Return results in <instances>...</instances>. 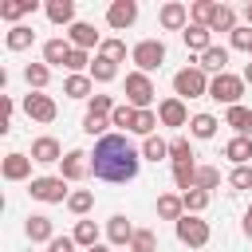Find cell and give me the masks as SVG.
Here are the masks:
<instances>
[{
  "mask_svg": "<svg viewBox=\"0 0 252 252\" xmlns=\"http://www.w3.org/2000/svg\"><path fill=\"white\" fill-rule=\"evenodd\" d=\"M59 177L63 181H79V177H87L91 173V154H83V150H67L63 154V161H59Z\"/></svg>",
  "mask_w": 252,
  "mask_h": 252,
  "instance_id": "8",
  "label": "cell"
},
{
  "mask_svg": "<svg viewBox=\"0 0 252 252\" xmlns=\"http://www.w3.org/2000/svg\"><path fill=\"white\" fill-rule=\"evenodd\" d=\"M47 252H75V236H55L47 244Z\"/></svg>",
  "mask_w": 252,
  "mask_h": 252,
  "instance_id": "49",
  "label": "cell"
},
{
  "mask_svg": "<svg viewBox=\"0 0 252 252\" xmlns=\"http://www.w3.org/2000/svg\"><path fill=\"white\" fill-rule=\"evenodd\" d=\"M181 201H185V213H201L209 205V193L205 189H189V193H181Z\"/></svg>",
  "mask_w": 252,
  "mask_h": 252,
  "instance_id": "42",
  "label": "cell"
},
{
  "mask_svg": "<svg viewBox=\"0 0 252 252\" xmlns=\"http://www.w3.org/2000/svg\"><path fill=\"white\" fill-rule=\"evenodd\" d=\"M177 240L189 244V248H201V244H209V224H205L201 217L185 213V217L177 220Z\"/></svg>",
  "mask_w": 252,
  "mask_h": 252,
  "instance_id": "6",
  "label": "cell"
},
{
  "mask_svg": "<svg viewBox=\"0 0 252 252\" xmlns=\"http://www.w3.org/2000/svg\"><path fill=\"white\" fill-rule=\"evenodd\" d=\"M248 55H252V51H248Z\"/></svg>",
  "mask_w": 252,
  "mask_h": 252,
  "instance_id": "54",
  "label": "cell"
},
{
  "mask_svg": "<svg viewBox=\"0 0 252 252\" xmlns=\"http://www.w3.org/2000/svg\"><path fill=\"white\" fill-rule=\"evenodd\" d=\"M114 75H118V63H114V59H102V55H98V59L91 63V79H94V83H110Z\"/></svg>",
  "mask_w": 252,
  "mask_h": 252,
  "instance_id": "31",
  "label": "cell"
},
{
  "mask_svg": "<svg viewBox=\"0 0 252 252\" xmlns=\"http://www.w3.org/2000/svg\"><path fill=\"white\" fill-rule=\"evenodd\" d=\"M83 67H87V51H79V47H71V59H67V71H75V75H79Z\"/></svg>",
  "mask_w": 252,
  "mask_h": 252,
  "instance_id": "48",
  "label": "cell"
},
{
  "mask_svg": "<svg viewBox=\"0 0 252 252\" xmlns=\"http://www.w3.org/2000/svg\"><path fill=\"white\" fill-rule=\"evenodd\" d=\"M126 252H130V248H126Z\"/></svg>",
  "mask_w": 252,
  "mask_h": 252,
  "instance_id": "55",
  "label": "cell"
},
{
  "mask_svg": "<svg viewBox=\"0 0 252 252\" xmlns=\"http://www.w3.org/2000/svg\"><path fill=\"white\" fill-rule=\"evenodd\" d=\"M24 232H28V240L32 244H39V240H55V228H51V217H43V213H32L28 217V224H24Z\"/></svg>",
  "mask_w": 252,
  "mask_h": 252,
  "instance_id": "11",
  "label": "cell"
},
{
  "mask_svg": "<svg viewBox=\"0 0 252 252\" xmlns=\"http://www.w3.org/2000/svg\"><path fill=\"white\" fill-rule=\"evenodd\" d=\"M158 20H161V28H169V32H185V28H189V24H185L189 12H185V4H177V0H173V4H161Z\"/></svg>",
  "mask_w": 252,
  "mask_h": 252,
  "instance_id": "12",
  "label": "cell"
},
{
  "mask_svg": "<svg viewBox=\"0 0 252 252\" xmlns=\"http://www.w3.org/2000/svg\"><path fill=\"white\" fill-rule=\"evenodd\" d=\"M220 185V169H213V165H197V189H217Z\"/></svg>",
  "mask_w": 252,
  "mask_h": 252,
  "instance_id": "39",
  "label": "cell"
},
{
  "mask_svg": "<svg viewBox=\"0 0 252 252\" xmlns=\"http://www.w3.org/2000/svg\"><path fill=\"white\" fill-rule=\"evenodd\" d=\"M87 114H102V118H110V114H114V102H110V94H91V106H87Z\"/></svg>",
  "mask_w": 252,
  "mask_h": 252,
  "instance_id": "44",
  "label": "cell"
},
{
  "mask_svg": "<svg viewBox=\"0 0 252 252\" xmlns=\"http://www.w3.org/2000/svg\"><path fill=\"white\" fill-rule=\"evenodd\" d=\"M173 91H177V98H201V94H209V79L201 67H181L173 75Z\"/></svg>",
  "mask_w": 252,
  "mask_h": 252,
  "instance_id": "3",
  "label": "cell"
},
{
  "mask_svg": "<svg viewBox=\"0 0 252 252\" xmlns=\"http://www.w3.org/2000/svg\"><path fill=\"white\" fill-rule=\"evenodd\" d=\"M173 181H177L181 193L197 189V161H177V165H173Z\"/></svg>",
  "mask_w": 252,
  "mask_h": 252,
  "instance_id": "25",
  "label": "cell"
},
{
  "mask_svg": "<svg viewBox=\"0 0 252 252\" xmlns=\"http://www.w3.org/2000/svg\"><path fill=\"white\" fill-rule=\"evenodd\" d=\"M158 118H161V126H185V102L181 98H165L161 106H158Z\"/></svg>",
  "mask_w": 252,
  "mask_h": 252,
  "instance_id": "16",
  "label": "cell"
},
{
  "mask_svg": "<svg viewBox=\"0 0 252 252\" xmlns=\"http://www.w3.org/2000/svg\"><path fill=\"white\" fill-rule=\"evenodd\" d=\"M197 67H201L205 75H209V71H213V75H224V67H228V51H224V47H209V51L201 55Z\"/></svg>",
  "mask_w": 252,
  "mask_h": 252,
  "instance_id": "21",
  "label": "cell"
},
{
  "mask_svg": "<svg viewBox=\"0 0 252 252\" xmlns=\"http://www.w3.org/2000/svg\"><path fill=\"white\" fill-rule=\"evenodd\" d=\"M134 232H138V228H134L126 217H110V220H106V236H110V244H118V248H126V244L134 240Z\"/></svg>",
  "mask_w": 252,
  "mask_h": 252,
  "instance_id": "15",
  "label": "cell"
},
{
  "mask_svg": "<svg viewBox=\"0 0 252 252\" xmlns=\"http://www.w3.org/2000/svg\"><path fill=\"white\" fill-rule=\"evenodd\" d=\"M67 59H71V43H63V39H47V43H43V63L67 67Z\"/></svg>",
  "mask_w": 252,
  "mask_h": 252,
  "instance_id": "20",
  "label": "cell"
},
{
  "mask_svg": "<svg viewBox=\"0 0 252 252\" xmlns=\"http://www.w3.org/2000/svg\"><path fill=\"white\" fill-rule=\"evenodd\" d=\"M189 130H193V138H213L217 134V118L213 114H193L189 118Z\"/></svg>",
  "mask_w": 252,
  "mask_h": 252,
  "instance_id": "32",
  "label": "cell"
},
{
  "mask_svg": "<svg viewBox=\"0 0 252 252\" xmlns=\"http://www.w3.org/2000/svg\"><path fill=\"white\" fill-rule=\"evenodd\" d=\"M224 122L236 130V138H248L252 134V110L248 106H228V118Z\"/></svg>",
  "mask_w": 252,
  "mask_h": 252,
  "instance_id": "22",
  "label": "cell"
},
{
  "mask_svg": "<svg viewBox=\"0 0 252 252\" xmlns=\"http://www.w3.org/2000/svg\"><path fill=\"white\" fill-rule=\"evenodd\" d=\"M98 55H102V59H114V63H118V59H126V43H122V39H102Z\"/></svg>",
  "mask_w": 252,
  "mask_h": 252,
  "instance_id": "43",
  "label": "cell"
},
{
  "mask_svg": "<svg viewBox=\"0 0 252 252\" xmlns=\"http://www.w3.org/2000/svg\"><path fill=\"white\" fill-rule=\"evenodd\" d=\"M138 20V4L134 0H114L110 8H106V24L110 28H130Z\"/></svg>",
  "mask_w": 252,
  "mask_h": 252,
  "instance_id": "10",
  "label": "cell"
},
{
  "mask_svg": "<svg viewBox=\"0 0 252 252\" xmlns=\"http://www.w3.org/2000/svg\"><path fill=\"white\" fill-rule=\"evenodd\" d=\"M232 47L252 51V28H236V32H232Z\"/></svg>",
  "mask_w": 252,
  "mask_h": 252,
  "instance_id": "47",
  "label": "cell"
},
{
  "mask_svg": "<svg viewBox=\"0 0 252 252\" xmlns=\"http://www.w3.org/2000/svg\"><path fill=\"white\" fill-rule=\"evenodd\" d=\"M130 55H134L138 71H142V75H150V71H158V67H161V59H165V43H161V39H142Z\"/></svg>",
  "mask_w": 252,
  "mask_h": 252,
  "instance_id": "5",
  "label": "cell"
},
{
  "mask_svg": "<svg viewBox=\"0 0 252 252\" xmlns=\"http://www.w3.org/2000/svg\"><path fill=\"white\" fill-rule=\"evenodd\" d=\"M24 114L35 118V122H51V118H55V102H51V94H39V91L28 94V98H24Z\"/></svg>",
  "mask_w": 252,
  "mask_h": 252,
  "instance_id": "9",
  "label": "cell"
},
{
  "mask_svg": "<svg viewBox=\"0 0 252 252\" xmlns=\"http://www.w3.org/2000/svg\"><path fill=\"white\" fill-rule=\"evenodd\" d=\"M32 39H35V32L28 24H16L8 32V51H24V47H32Z\"/></svg>",
  "mask_w": 252,
  "mask_h": 252,
  "instance_id": "28",
  "label": "cell"
},
{
  "mask_svg": "<svg viewBox=\"0 0 252 252\" xmlns=\"http://www.w3.org/2000/svg\"><path fill=\"white\" fill-rule=\"evenodd\" d=\"M142 158H150V161H161V158H169V142H161L158 134H154V138H146V146H142Z\"/></svg>",
  "mask_w": 252,
  "mask_h": 252,
  "instance_id": "34",
  "label": "cell"
},
{
  "mask_svg": "<svg viewBox=\"0 0 252 252\" xmlns=\"http://www.w3.org/2000/svg\"><path fill=\"white\" fill-rule=\"evenodd\" d=\"M240 79H244V83H252V63L244 67V75H240Z\"/></svg>",
  "mask_w": 252,
  "mask_h": 252,
  "instance_id": "51",
  "label": "cell"
},
{
  "mask_svg": "<svg viewBox=\"0 0 252 252\" xmlns=\"http://www.w3.org/2000/svg\"><path fill=\"white\" fill-rule=\"evenodd\" d=\"M28 193H32L35 201H51V205H55V201H63V197H71L63 177H35V181L28 185Z\"/></svg>",
  "mask_w": 252,
  "mask_h": 252,
  "instance_id": "7",
  "label": "cell"
},
{
  "mask_svg": "<svg viewBox=\"0 0 252 252\" xmlns=\"http://www.w3.org/2000/svg\"><path fill=\"white\" fill-rule=\"evenodd\" d=\"M217 12H220V4H213V0H197V4L189 8V16H193V24H201V28H213V20H217Z\"/></svg>",
  "mask_w": 252,
  "mask_h": 252,
  "instance_id": "26",
  "label": "cell"
},
{
  "mask_svg": "<svg viewBox=\"0 0 252 252\" xmlns=\"http://www.w3.org/2000/svg\"><path fill=\"white\" fill-rule=\"evenodd\" d=\"M240 94H244V79L240 75H213L209 79V98L224 102V106H240Z\"/></svg>",
  "mask_w": 252,
  "mask_h": 252,
  "instance_id": "2",
  "label": "cell"
},
{
  "mask_svg": "<svg viewBox=\"0 0 252 252\" xmlns=\"http://www.w3.org/2000/svg\"><path fill=\"white\" fill-rule=\"evenodd\" d=\"M28 173H32V158L28 154H8L4 158V177L8 181H24Z\"/></svg>",
  "mask_w": 252,
  "mask_h": 252,
  "instance_id": "17",
  "label": "cell"
},
{
  "mask_svg": "<svg viewBox=\"0 0 252 252\" xmlns=\"http://www.w3.org/2000/svg\"><path fill=\"white\" fill-rule=\"evenodd\" d=\"M244 236H248V240H252V209H248V213H244Z\"/></svg>",
  "mask_w": 252,
  "mask_h": 252,
  "instance_id": "50",
  "label": "cell"
},
{
  "mask_svg": "<svg viewBox=\"0 0 252 252\" xmlns=\"http://www.w3.org/2000/svg\"><path fill=\"white\" fill-rule=\"evenodd\" d=\"M47 20L51 24H75V0H47Z\"/></svg>",
  "mask_w": 252,
  "mask_h": 252,
  "instance_id": "23",
  "label": "cell"
},
{
  "mask_svg": "<svg viewBox=\"0 0 252 252\" xmlns=\"http://www.w3.org/2000/svg\"><path fill=\"white\" fill-rule=\"evenodd\" d=\"M158 217H161V220H181V217H185V201H181L177 193H161V197H158Z\"/></svg>",
  "mask_w": 252,
  "mask_h": 252,
  "instance_id": "18",
  "label": "cell"
},
{
  "mask_svg": "<svg viewBox=\"0 0 252 252\" xmlns=\"http://www.w3.org/2000/svg\"><path fill=\"white\" fill-rule=\"evenodd\" d=\"M75 244H83V248H94V244H98L94 220H79V224H75Z\"/></svg>",
  "mask_w": 252,
  "mask_h": 252,
  "instance_id": "33",
  "label": "cell"
},
{
  "mask_svg": "<svg viewBox=\"0 0 252 252\" xmlns=\"http://www.w3.org/2000/svg\"><path fill=\"white\" fill-rule=\"evenodd\" d=\"M35 8H39V0H8V4H0V20H20Z\"/></svg>",
  "mask_w": 252,
  "mask_h": 252,
  "instance_id": "27",
  "label": "cell"
},
{
  "mask_svg": "<svg viewBox=\"0 0 252 252\" xmlns=\"http://www.w3.org/2000/svg\"><path fill=\"white\" fill-rule=\"evenodd\" d=\"M63 94H71V98H91V75H67Z\"/></svg>",
  "mask_w": 252,
  "mask_h": 252,
  "instance_id": "30",
  "label": "cell"
},
{
  "mask_svg": "<svg viewBox=\"0 0 252 252\" xmlns=\"http://www.w3.org/2000/svg\"><path fill=\"white\" fill-rule=\"evenodd\" d=\"M181 35H185V47H189V51H201V55H205V51L213 47V43H209V35H213V32H209V28H201V24H189Z\"/></svg>",
  "mask_w": 252,
  "mask_h": 252,
  "instance_id": "19",
  "label": "cell"
},
{
  "mask_svg": "<svg viewBox=\"0 0 252 252\" xmlns=\"http://www.w3.org/2000/svg\"><path fill=\"white\" fill-rule=\"evenodd\" d=\"M154 248H158V236L150 228H138L134 240H130V252H154Z\"/></svg>",
  "mask_w": 252,
  "mask_h": 252,
  "instance_id": "40",
  "label": "cell"
},
{
  "mask_svg": "<svg viewBox=\"0 0 252 252\" xmlns=\"http://www.w3.org/2000/svg\"><path fill=\"white\" fill-rule=\"evenodd\" d=\"M244 20H248V28H252V4H248V8H244Z\"/></svg>",
  "mask_w": 252,
  "mask_h": 252,
  "instance_id": "52",
  "label": "cell"
},
{
  "mask_svg": "<svg viewBox=\"0 0 252 252\" xmlns=\"http://www.w3.org/2000/svg\"><path fill=\"white\" fill-rule=\"evenodd\" d=\"M209 32H236V12L228 4H220V12H217V20H213Z\"/></svg>",
  "mask_w": 252,
  "mask_h": 252,
  "instance_id": "36",
  "label": "cell"
},
{
  "mask_svg": "<svg viewBox=\"0 0 252 252\" xmlns=\"http://www.w3.org/2000/svg\"><path fill=\"white\" fill-rule=\"evenodd\" d=\"M24 79H28L32 91H43L47 79H51V71H47V63H28V67H24Z\"/></svg>",
  "mask_w": 252,
  "mask_h": 252,
  "instance_id": "29",
  "label": "cell"
},
{
  "mask_svg": "<svg viewBox=\"0 0 252 252\" xmlns=\"http://www.w3.org/2000/svg\"><path fill=\"white\" fill-rule=\"evenodd\" d=\"M87 252H110V248H102V244H94V248H87Z\"/></svg>",
  "mask_w": 252,
  "mask_h": 252,
  "instance_id": "53",
  "label": "cell"
},
{
  "mask_svg": "<svg viewBox=\"0 0 252 252\" xmlns=\"http://www.w3.org/2000/svg\"><path fill=\"white\" fill-rule=\"evenodd\" d=\"M154 126H158V114H154V110H138V118H134V134L154 138Z\"/></svg>",
  "mask_w": 252,
  "mask_h": 252,
  "instance_id": "38",
  "label": "cell"
},
{
  "mask_svg": "<svg viewBox=\"0 0 252 252\" xmlns=\"http://www.w3.org/2000/svg\"><path fill=\"white\" fill-rule=\"evenodd\" d=\"M106 126H110V118H102V114H87V118H83V130H87L91 138H94V134L106 138Z\"/></svg>",
  "mask_w": 252,
  "mask_h": 252,
  "instance_id": "45",
  "label": "cell"
},
{
  "mask_svg": "<svg viewBox=\"0 0 252 252\" xmlns=\"http://www.w3.org/2000/svg\"><path fill=\"white\" fill-rule=\"evenodd\" d=\"M236 189H252V165H236L232 169V177H228Z\"/></svg>",
  "mask_w": 252,
  "mask_h": 252,
  "instance_id": "46",
  "label": "cell"
},
{
  "mask_svg": "<svg viewBox=\"0 0 252 252\" xmlns=\"http://www.w3.org/2000/svg\"><path fill=\"white\" fill-rule=\"evenodd\" d=\"M32 161H43V165H51V161H63V150H59V142H55V138H35V142H32Z\"/></svg>",
  "mask_w": 252,
  "mask_h": 252,
  "instance_id": "14",
  "label": "cell"
},
{
  "mask_svg": "<svg viewBox=\"0 0 252 252\" xmlns=\"http://www.w3.org/2000/svg\"><path fill=\"white\" fill-rule=\"evenodd\" d=\"M67 35H71V47H79V51H91V47H102V39H98V32H94L91 24H79V20H75Z\"/></svg>",
  "mask_w": 252,
  "mask_h": 252,
  "instance_id": "13",
  "label": "cell"
},
{
  "mask_svg": "<svg viewBox=\"0 0 252 252\" xmlns=\"http://www.w3.org/2000/svg\"><path fill=\"white\" fill-rule=\"evenodd\" d=\"M169 161L177 165V161H193V146L185 142V138H173L169 142Z\"/></svg>",
  "mask_w": 252,
  "mask_h": 252,
  "instance_id": "41",
  "label": "cell"
},
{
  "mask_svg": "<svg viewBox=\"0 0 252 252\" xmlns=\"http://www.w3.org/2000/svg\"><path fill=\"white\" fill-rule=\"evenodd\" d=\"M126 102H130L134 110H150V102H154V83H150V75H142V71H130V75H126Z\"/></svg>",
  "mask_w": 252,
  "mask_h": 252,
  "instance_id": "4",
  "label": "cell"
},
{
  "mask_svg": "<svg viewBox=\"0 0 252 252\" xmlns=\"http://www.w3.org/2000/svg\"><path fill=\"white\" fill-rule=\"evenodd\" d=\"M142 165V154L122 138V134H106L98 138L94 154H91V173L98 181H134Z\"/></svg>",
  "mask_w": 252,
  "mask_h": 252,
  "instance_id": "1",
  "label": "cell"
},
{
  "mask_svg": "<svg viewBox=\"0 0 252 252\" xmlns=\"http://www.w3.org/2000/svg\"><path fill=\"white\" fill-rule=\"evenodd\" d=\"M224 158L236 161V165H248V161H252V138H232V142L224 146Z\"/></svg>",
  "mask_w": 252,
  "mask_h": 252,
  "instance_id": "24",
  "label": "cell"
},
{
  "mask_svg": "<svg viewBox=\"0 0 252 252\" xmlns=\"http://www.w3.org/2000/svg\"><path fill=\"white\" fill-rule=\"evenodd\" d=\"M91 205H94V193H91V189H75V193L67 197V209H71V213H79V217H83Z\"/></svg>",
  "mask_w": 252,
  "mask_h": 252,
  "instance_id": "35",
  "label": "cell"
},
{
  "mask_svg": "<svg viewBox=\"0 0 252 252\" xmlns=\"http://www.w3.org/2000/svg\"><path fill=\"white\" fill-rule=\"evenodd\" d=\"M134 118H138V110H134L130 102H122V106H114V114H110V126H126V130H134Z\"/></svg>",
  "mask_w": 252,
  "mask_h": 252,
  "instance_id": "37",
  "label": "cell"
}]
</instances>
